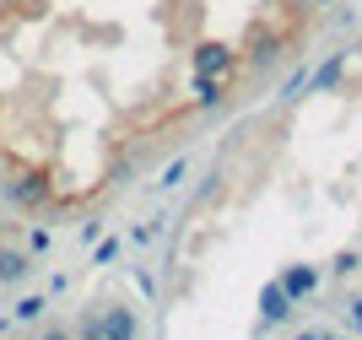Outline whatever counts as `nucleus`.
Returning a JSON list of instances; mask_svg holds the SVG:
<instances>
[{
    "instance_id": "nucleus-14",
    "label": "nucleus",
    "mask_w": 362,
    "mask_h": 340,
    "mask_svg": "<svg viewBox=\"0 0 362 340\" xmlns=\"http://www.w3.org/2000/svg\"><path fill=\"white\" fill-rule=\"evenodd\" d=\"M54 249V233H49V227H33L28 233V254H49Z\"/></svg>"
},
{
    "instance_id": "nucleus-6",
    "label": "nucleus",
    "mask_w": 362,
    "mask_h": 340,
    "mask_svg": "<svg viewBox=\"0 0 362 340\" xmlns=\"http://www.w3.org/2000/svg\"><path fill=\"white\" fill-rule=\"evenodd\" d=\"M233 65H238V54H233L227 44H200L195 49V76H222V81H227Z\"/></svg>"
},
{
    "instance_id": "nucleus-10",
    "label": "nucleus",
    "mask_w": 362,
    "mask_h": 340,
    "mask_svg": "<svg viewBox=\"0 0 362 340\" xmlns=\"http://www.w3.org/2000/svg\"><path fill=\"white\" fill-rule=\"evenodd\" d=\"M44 308H49V297L33 292V297H22V303L11 308V319H16V324H33V319H44Z\"/></svg>"
},
{
    "instance_id": "nucleus-4",
    "label": "nucleus",
    "mask_w": 362,
    "mask_h": 340,
    "mask_svg": "<svg viewBox=\"0 0 362 340\" xmlns=\"http://www.w3.org/2000/svg\"><path fill=\"white\" fill-rule=\"evenodd\" d=\"M276 281H281V292H287L292 303H308V297L319 292V270H314V265H287Z\"/></svg>"
},
{
    "instance_id": "nucleus-3",
    "label": "nucleus",
    "mask_w": 362,
    "mask_h": 340,
    "mask_svg": "<svg viewBox=\"0 0 362 340\" xmlns=\"http://www.w3.org/2000/svg\"><path fill=\"white\" fill-rule=\"evenodd\" d=\"M292 308H298V303L281 292V281H265V286H259V324H287Z\"/></svg>"
},
{
    "instance_id": "nucleus-15",
    "label": "nucleus",
    "mask_w": 362,
    "mask_h": 340,
    "mask_svg": "<svg viewBox=\"0 0 362 340\" xmlns=\"http://www.w3.org/2000/svg\"><path fill=\"white\" fill-rule=\"evenodd\" d=\"M114 254H119V243H114V238H98V243H92V265H114Z\"/></svg>"
},
{
    "instance_id": "nucleus-18",
    "label": "nucleus",
    "mask_w": 362,
    "mask_h": 340,
    "mask_svg": "<svg viewBox=\"0 0 362 340\" xmlns=\"http://www.w3.org/2000/svg\"><path fill=\"white\" fill-rule=\"evenodd\" d=\"M38 340H71V329H60V324H49V329H44V335H38Z\"/></svg>"
},
{
    "instance_id": "nucleus-17",
    "label": "nucleus",
    "mask_w": 362,
    "mask_h": 340,
    "mask_svg": "<svg viewBox=\"0 0 362 340\" xmlns=\"http://www.w3.org/2000/svg\"><path fill=\"white\" fill-rule=\"evenodd\" d=\"M357 265H362V259H357V254H351V249H346V254H335V276H351V270H357Z\"/></svg>"
},
{
    "instance_id": "nucleus-16",
    "label": "nucleus",
    "mask_w": 362,
    "mask_h": 340,
    "mask_svg": "<svg viewBox=\"0 0 362 340\" xmlns=\"http://www.w3.org/2000/svg\"><path fill=\"white\" fill-rule=\"evenodd\" d=\"M76 238H81V243H98V238H103V222H98V216H87V222L76 227Z\"/></svg>"
},
{
    "instance_id": "nucleus-1",
    "label": "nucleus",
    "mask_w": 362,
    "mask_h": 340,
    "mask_svg": "<svg viewBox=\"0 0 362 340\" xmlns=\"http://www.w3.org/2000/svg\"><path fill=\"white\" fill-rule=\"evenodd\" d=\"M6 194H11V206H22V211H44L49 206V178L33 173V168H16V173L6 178Z\"/></svg>"
},
{
    "instance_id": "nucleus-2",
    "label": "nucleus",
    "mask_w": 362,
    "mask_h": 340,
    "mask_svg": "<svg viewBox=\"0 0 362 340\" xmlns=\"http://www.w3.org/2000/svg\"><path fill=\"white\" fill-rule=\"evenodd\" d=\"M103 340H136L141 335V319L136 308H124V303H103Z\"/></svg>"
},
{
    "instance_id": "nucleus-13",
    "label": "nucleus",
    "mask_w": 362,
    "mask_h": 340,
    "mask_svg": "<svg viewBox=\"0 0 362 340\" xmlns=\"http://www.w3.org/2000/svg\"><path fill=\"white\" fill-rule=\"evenodd\" d=\"M303 92H308V71H292V76H287V87H281V103H298Z\"/></svg>"
},
{
    "instance_id": "nucleus-12",
    "label": "nucleus",
    "mask_w": 362,
    "mask_h": 340,
    "mask_svg": "<svg viewBox=\"0 0 362 340\" xmlns=\"http://www.w3.org/2000/svg\"><path fill=\"white\" fill-rule=\"evenodd\" d=\"M184 173H189V163H184V157H173V163L163 168V178H157V189H179Z\"/></svg>"
},
{
    "instance_id": "nucleus-7",
    "label": "nucleus",
    "mask_w": 362,
    "mask_h": 340,
    "mask_svg": "<svg viewBox=\"0 0 362 340\" xmlns=\"http://www.w3.org/2000/svg\"><path fill=\"white\" fill-rule=\"evenodd\" d=\"M33 276V254L28 249H0V286H22Z\"/></svg>"
},
{
    "instance_id": "nucleus-21",
    "label": "nucleus",
    "mask_w": 362,
    "mask_h": 340,
    "mask_svg": "<svg viewBox=\"0 0 362 340\" xmlns=\"http://www.w3.org/2000/svg\"><path fill=\"white\" fill-rule=\"evenodd\" d=\"M308 6H335V0H308Z\"/></svg>"
},
{
    "instance_id": "nucleus-11",
    "label": "nucleus",
    "mask_w": 362,
    "mask_h": 340,
    "mask_svg": "<svg viewBox=\"0 0 362 340\" xmlns=\"http://www.w3.org/2000/svg\"><path fill=\"white\" fill-rule=\"evenodd\" d=\"M76 340H103V313H98V308L81 313V324H76Z\"/></svg>"
},
{
    "instance_id": "nucleus-8",
    "label": "nucleus",
    "mask_w": 362,
    "mask_h": 340,
    "mask_svg": "<svg viewBox=\"0 0 362 340\" xmlns=\"http://www.w3.org/2000/svg\"><path fill=\"white\" fill-rule=\"evenodd\" d=\"M341 71H346V54H330L314 76H308V92H335L341 87Z\"/></svg>"
},
{
    "instance_id": "nucleus-9",
    "label": "nucleus",
    "mask_w": 362,
    "mask_h": 340,
    "mask_svg": "<svg viewBox=\"0 0 362 340\" xmlns=\"http://www.w3.org/2000/svg\"><path fill=\"white\" fill-rule=\"evenodd\" d=\"M222 98H227V81H222V76H195V103L200 108H222Z\"/></svg>"
},
{
    "instance_id": "nucleus-20",
    "label": "nucleus",
    "mask_w": 362,
    "mask_h": 340,
    "mask_svg": "<svg viewBox=\"0 0 362 340\" xmlns=\"http://www.w3.org/2000/svg\"><path fill=\"white\" fill-rule=\"evenodd\" d=\"M298 340H330V335H319V329H303V335Z\"/></svg>"
},
{
    "instance_id": "nucleus-5",
    "label": "nucleus",
    "mask_w": 362,
    "mask_h": 340,
    "mask_svg": "<svg viewBox=\"0 0 362 340\" xmlns=\"http://www.w3.org/2000/svg\"><path fill=\"white\" fill-rule=\"evenodd\" d=\"M238 59L249 65V71H276V65H281V38H276V33H259Z\"/></svg>"
},
{
    "instance_id": "nucleus-19",
    "label": "nucleus",
    "mask_w": 362,
    "mask_h": 340,
    "mask_svg": "<svg viewBox=\"0 0 362 340\" xmlns=\"http://www.w3.org/2000/svg\"><path fill=\"white\" fill-rule=\"evenodd\" d=\"M351 324L362 329V297H351Z\"/></svg>"
}]
</instances>
